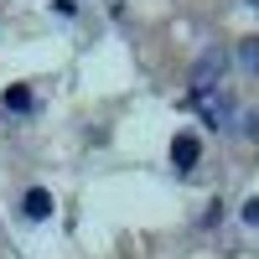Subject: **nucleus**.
<instances>
[{
    "label": "nucleus",
    "mask_w": 259,
    "mask_h": 259,
    "mask_svg": "<svg viewBox=\"0 0 259 259\" xmlns=\"http://www.w3.org/2000/svg\"><path fill=\"white\" fill-rule=\"evenodd\" d=\"M21 212H26L31 223H41V218H47V212H52V192H41V187H31L26 197H21Z\"/></svg>",
    "instance_id": "20e7f679"
},
{
    "label": "nucleus",
    "mask_w": 259,
    "mask_h": 259,
    "mask_svg": "<svg viewBox=\"0 0 259 259\" xmlns=\"http://www.w3.org/2000/svg\"><path fill=\"white\" fill-rule=\"evenodd\" d=\"M197 156H202L197 135H177V140H171V161H177L182 171H192V166H197Z\"/></svg>",
    "instance_id": "7ed1b4c3"
},
{
    "label": "nucleus",
    "mask_w": 259,
    "mask_h": 259,
    "mask_svg": "<svg viewBox=\"0 0 259 259\" xmlns=\"http://www.w3.org/2000/svg\"><path fill=\"white\" fill-rule=\"evenodd\" d=\"M249 6H259V0H249Z\"/></svg>",
    "instance_id": "1a4fd4ad"
},
{
    "label": "nucleus",
    "mask_w": 259,
    "mask_h": 259,
    "mask_svg": "<svg viewBox=\"0 0 259 259\" xmlns=\"http://www.w3.org/2000/svg\"><path fill=\"white\" fill-rule=\"evenodd\" d=\"M192 109H202V119H207V130H228V119H233V99L228 94H218V99H197Z\"/></svg>",
    "instance_id": "f03ea898"
},
{
    "label": "nucleus",
    "mask_w": 259,
    "mask_h": 259,
    "mask_svg": "<svg viewBox=\"0 0 259 259\" xmlns=\"http://www.w3.org/2000/svg\"><path fill=\"white\" fill-rule=\"evenodd\" d=\"M223 68H228V47H207L197 62H192V94H187V104H197V99H207L212 89H218Z\"/></svg>",
    "instance_id": "f257e3e1"
},
{
    "label": "nucleus",
    "mask_w": 259,
    "mask_h": 259,
    "mask_svg": "<svg viewBox=\"0 0 259 259\" xmlns=\"http://www.w3.org/2000/svg\"><path fill=\"white\" fill-rule=\"evenodd\" d=\"M244 223H249V228H259V197H249V202H244Z\"/></svg>",
    "instance_id": "0eeeda50"
},
{
    "label": "nucleus",
    "mask_w": 259,
    "mask_h": 259,
    "mask_svg": "<svg viewBox=\"0 0 259 259\" xmlns=\"http://www.w3.org/2000/svg\"><path fill=\"white\" fill-rule=\"evenodd\" d=\"M244 135H249V140H259V109H254V114H244Z\"/></svg>",
    "instance_id": "6e6552de"
},
{
    "label": "nucleus",
    "mask_w": 259,
    "mask_h": 259,
    "mask_svg": "<svg viewBox=\"0 0 259 259\" xmlns=\"http://www.w3.org/2000/svg\"><path fill=\"white\" fill-rule=\"evenodd\" d=\"M6 109L26 114V109H31V89H6Z\"/></svg>",
    "instance_id": "423d86ee"
},
{
    "label": "nucleus",
    "mask_w": 259,
    "mask_h": 259,
    "mask_svg": "<svg viewBox=\"0 0 259 259\" xmlns=\"http://www.w3.org/2000/svg\"><path fill=\"white\" fill-rule=\"evenodd\" d=\"M233 57H239V68H244V73H254V78H259V36H244Z\"/></svg>",
    "instance_id": "39448f33"
}]
</instances>
